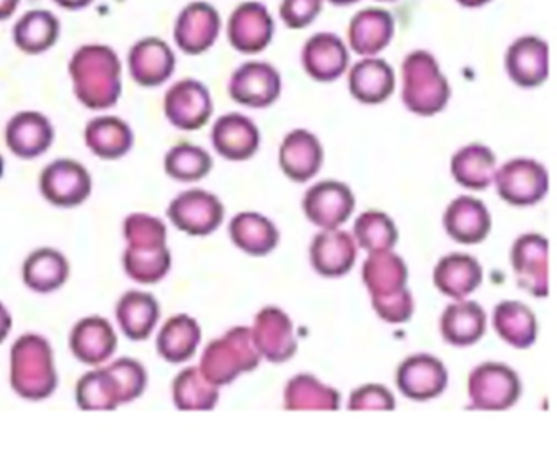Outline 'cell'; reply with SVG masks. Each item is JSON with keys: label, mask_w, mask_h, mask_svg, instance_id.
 Wrapping results in <instances>:
<instances>
[{"label": "cell", "mask_w": 557, "mask_h": 463, "mask_svg": "<svg viewBox=\"0 0 557 463\" xmlns=\"http://www.w3.org/2000/svg\"><path fill=\"white\" fill-rule=\"evenodd\" d=\"M74 97L87 110L106 111L123 95V62L112 46L87 42L67 62Z\"/></svg>", "instance_id": "1"}, {"label": "cell", "mask_w": 557, "mask_h": 463, "mask_svg": "<svg viewBox=\"0 0 557 463\" xmlns=\"http://www.w3.org/2000/svg\"><path fill=\"white\" fill-rule=\"evenodd\" d=\"M363 283L380 318L387 323L409 322L413 299L407 289L406 263L391 250L370 253L363 264Z\"/></svg>", "instance_id": "2"}, {"label": "cell", "mask_w": 557, "mask_h": 463, "mask_svg": "<svg viewBox=\"0 0 557 463\" xmlns=\"http://www.w3.org/2000/svg\"><path fill=\"white\" fill-rule=\"evenodd\" d=\"M57 362L50 341L37 333L22 335L11 349V387L28 401L50 398L58 388Z\"/></svg>", "instance_id": "3"}, {"label": "cell", "mask_w": 557, "mask_h": 463, "mask_svg": "<svg viewBox=\"0 0 557 463\" xmlns=\"http://www.w3.org/2000/svg\"><path fill=\"white\" fill-rule=\"evenodd\" d=\"M400 77L403 103L410 113L435 116L448 107L451 85L432 52L426 49L410 51L404 58Z\"/></svg>", "instance_id": "4"}, {"label": "cell", "mask_w": 557, "mask_h": 463, "mask_svg": "<svg viewBox=\"0 0 557 463\" xmlns=\"http://www.w3.org/2000/svg\"><path fill=\"white\" fill-rule=\"evenodd\" d=\"M262 355L253 345L252 329L236 326L214 339L201 355L200 371L216 387L233 384L244 372L259 367Z\"/></svg>", "instance_id": "5"}, {"label": "cell", "mask_w": 557, "mask_h": 463, "mask_svg": "<svg viewBox=\"0 0 557 463\" xmlns=\"http://www.w3.org/2000/svg\"><path fill=\"white\" fill-rule=\"evenodd\" d=\"M38 188L54 208H79L92 196L94 178L79 160L57 159L41 170Z\"/></svg>", "instance_id": "6"}, {"label": "cell", "mask_w": 557, "mask_h": 463, "mask_svg": "<svg viewBox=\"0 0 557 463\" xmlns=\"http://www.w3.org/2000/svg\"><path fill=\"white\" fill-rule=\"evenodd\" d=\"M494 183L498 196L505 202L528 208L546 198L549 191V173L536 160L518 157L495 170Z\"/></svg>", "instance_id": "7"}, {"label": "cell", "mask_w": 557, "mask_h": 463, "mask_svg": "<svg viewBox=\"0 0 557 463\" xmlns=\"http://www.w3.org/2000/svg\"><path fill=\"white\" fill-rule=\"evenodd\" d=\"M223 32L220 10L207 0L188 2L175 16L172 39L175 48L187 55L210 51Z\"/></svg>", "instance_id": "8"}, {"label": "cell", "mask_w": 557, "mask_h": 463, "mask_svg": "<svg viewBox=\"0 0 557 463\" xmlns=\"http://www.w3.org/2000/svg\"><path fill=\"white\" fill-rule=\"evenodd\" d=\"M469 398L472 410L504 411L513 406L521 395L517 372L500 362H484L469 375Z\"/></svg>", "instance_id": "9"}, {"label": "cell", "mask_w": 557, "mask_h": 463, "mask_svg": "<svg viewBox=\"0 0 557 463\" xmlns=\"http://www.w3.org/2000/svg\"><path fill=\"white\" fill-rule=\"evenodd\" d=\"M214 103L210 88L194 77L181 78L164 95V114L181 130H198L210 123Z\"/></svg>", "instance_id": "10"}, {"label": "cell", "mask_w": 557, "mask_h": 463, "mask_svg": "<svg viewBox=\"0 0 557 463\" xmlns=\"http://www.w3.org/2000/svg\"><path fill=\"white\" fill-rule=\"evenodd\" d=\"M223 202L205 189H187L172 199L168 217L177 230L191 237H207L221 227L224 221Z\"/></svg>", "instance_id": "11"}, {"label": "cell", "mask_w": 557, "mask_h": 463, "mask_svg": "<svg viewBox=\"0 0 557 463\" xmlns=\"http://www.w3.org/2000/svg\"><path fill=\"white\" fill-rule=\"evenodd\" d=\"M283 78L278 68L267 61H247L234 68L227 93L243 107L263 110L282 97Z\"/></svg>", "instance_id": "12"}, {"label": "cell", "mask_w": 557, "mask_h": 463, "mask_svg": "<svg viewBox=\"0 0 557 463\" xmlns=\"http://www.w3.org/2000/svg\"><path fill=\"white\" fill-rule=\"evenodd\" d=\"M276 25L265 3L246 0L231 12L226 36L233 49L240 54H259L272 45Z\"/></svg>", "instance_id": "13"}, {"label": "cell", "mask_w": 557, "mask_h": 463, "mask_svg": "<svg viewBox=\"0 0 557 463\" xmlns=\"http://www.w3.org/2000/svg\"><path fill=\"white\" fill-rule=\"evenodd\" d=\"M129 77L143 88L168 84L177 71V54L171 42L159 36H145L133 42L126 55Z\"/></svg>", "instance_id": "14"}, {"label": "cell", "mask_w": 557, "mask_h": 463, "mask_svg": "<svg viewBox=\"0 0 557 463\" xmlns=\"http://www.w3.org/2000/svg\"><path fill=\"white\" fill-rule=\"evenodd\" d=\"M355 204L357 201L348 185L335 179L315 183L302 198L306 217L324 230H335L344 225L354 214Z\"/></svg>", "instance_id": "15"}, {"label": "cell", "mask_w": 557, "mask_h": 463, "mask_svg": "<svg viewBox=\"0 0 557 463\" xmlns=\"http://www.w3.org/2000/svg\"><path fill=\"white\" fill-rule=\"evenodd\" d=\"M504 65L517 87H541L549 77V45L540 36H518L505 51Z\"/></svg>", "instance_id": "16"}, {"label": "cell", "mask_w": 557, "mask_h": 463, "mask_svg": "<svg viewBox=\"0 0 557 463\" xmlns=\"http://www.w3.org/2000/svg\"><path fill=\"white\" fill-rule=\"evenodd\" d=\"M301 65L312 80L331 84L347 74L350 67V49L347 41L335 33H314L302 45Z\"/></svg>", "instance_id": "17"}, {"label": "cell", "mask_w": 557, "mask_h": 463, "mask_svg": "<svg viewBox=\"0 0 557 463\" xmlns=\"http://www.w3.org/2000/svg\"><path fill=\"white\" fill-rule=\"evenodd\" d=\"M511 266L518 286L534 297L549 293V241L540 234H524L511 248Z\"/></svg>", "instance_id": "18"}, {"label": "cell", "mask_w": 557, "mask_h": 463, "mask_svg": "<svg viewBox=\"0 0 557 463\" xmlns=\"http://www.w3.org/2000/svg\"><path fill=\"white\" fill-rule=\"evenodd\" d=\"M5 146L22 160H35L53 147L57 129L47 114L25 110L15 113L5 124Z\"/></svg>", "instance_id": "19"}, {"label": "cell", "mask_w": 557, "mask_h": 463, "mask_svg": "<svg viewBox=\"0 0 557 463\" xmlns=\"http://www.w3.org/2000/svg\"><path fill=\"white\" fill-rule=\"evenodd\" d=\"M250 329L257 351L273 364L289 361L298 351L293 322L276 306L260 310Z\"/></svg>", "instance_id": "20"}, {"label": "cell", "mask_w": 557, "mask_h": 463, "mask_svg": "<svg viewBox=\"0 0 557 463\" xmlns=\"http://www.w3.org/2000/svg\"><path fill=\"white\" fill-rule=\"evenodd\" d=\"M396 35L393 13L380 7H368L351 16L347 28V46L361 58L380 55L389 48Z\"/></svg>", "instance_id": "21"}, {"label": "cell", "mask_w": 557, "mask_h": 463, "mask_svg": "<svg viewBox=\"0 0 557 463\" xmlns=\"http://www.w3.org/2000/svg\"><path fill=\"white\" fill-rule=\"evenodd\" d=\"M396 384L409 400L429 401L445 391L448 371L435 355H410L397 367Z\"/></svg>", "instance_id": "22"}, {"label": "cell", "mask_w": 557, "mask_h": 463, "mask_svg": "<svg viewBox=\"0 0 557 463\" xmlns=\"http://www.w3.org/2000/svg\"><path fill=\"white\" fill-rule=\"evenodd\" d=\"M211 143L223 159L246 162L259 152L260 130L246 114H223L211 127Z\"/></svg>", "instance_id": "23"}, {"label": "cell", "mask_w": 557, "mask_h": 463, "mask_svg": "<svg viewBox=\"0 0 557 463\" xmlns=\"http://www.w3.org/2000/svg\"><path fill=\"white\" fill-rule=\"evenodd\" d=\"M348 90L363 104H381L396 90V72L380 55L361 58L348 67Z\"/></svg>", "instance_id": "24"}, {"label": "cell", "mask_w": 557, "mask_h": 463, "mask_svg": "<svg viewBox=\"0 0 557 463\" xmlns=\"http://www.w3.org/2000/svg\"><path fill=\"white\" fill-rule=\"evenodd\" d=\"M278 163L292 182H309L318 175L324 163L321 140L311 130L293 129L280 146Z\"/></svg>", "instance_id": "25"}, {"label": "cell", "mask_w": 557, "mask_h": 463, "mask_svg": "<svg viewBox=\"0 0 557 463\" xmlns=\"http://www.w3.org/2000/svg\"><path fill=\"white\" fill-rule=\"evenodd\" d=\"M116 346H119V336L115 328L103 316H84L71 329V351L83 364H103L115 354Z\"/></svg>", "instance_id": "26"}, {"label": "cell", "mask_w": 557, "mask_h": 463, "mask_svg": "<svg viewBox=\"0 0 557 463\" xmlns=\"http://www.w3.org/2000/svg\"><path fill=\"white\" fill-rule=\"evenodd\" d=\"M63 25L60 16L48 9L22 13L12 26V41L27 55L47 54L60 41Z\"/></svg>", "instance_id": "27"}, {"label": "cell", "mask_w": 557, "mask_h": 463, "mask_svg": "<svg viewBox=\"0 0 557 463\" xmlns=\"http://www.w3.org/2000/svg\"><path fill=\"white\" fill-rule=\"evenodd\" d=\"M84 142L94 155L113 162L132 152L135 147V130L123 117L100 114L86 124Z\"/></svg>", "instance_id": "28"}, {"label": "cell", "mask_w": 557, "mask_h": 463, "mask_svg": "<svg viewBox=\"0 0 557 463\" xmlns=\"http://www.w3.org/2000/svg\"><path fill=\"white\" fill-rule=\"evenodd\" d=\"M443 225L446 234L458 243H481L491 234V212L478 198L459 196L446 208Z\"/></svg>", "instance_id": "29"}, {"label": "cell", "mask_w": 557, "mask_h": 463, "mask_svg": "<svg viewBox=\"0 0 557 463\" xmlns=\"http://www.w3.org/2000/svg\"><path fill=\"white\" fill-rule=\"evenodd\" d=\"M120 331L132 341L151 338L161 318V305L152 293L128 290L120 297L115 309Z\"/></svg>", "instance_id": "30"}, {"label": "cell", "mask_w": 557, "mask_h": 463, "mask_svg": "<svg viewBox=\"0 0 557 463\" xmlns=\"http://www.w3.org/2000/svg\"><path fill=\"white\" fill-rule=\"evenodd\" d=\"M357 261V247L348 232L325 230L311 245V263L324 277L345 276Z\"/></svg>", "instance_id": "31"}, {"label": "cell", "mask_w": 557, "mask_h": 463, "mask_svg": "<svg viewBox=\"0 0 557 463\" xmlns=\"http://www.w3.org/2000/svg\"><path fill=\"white\" fill-rule=\"evenodd\" d=\"M70 260L57 248H37L25 258L22 277L28 289L38 293L57 292L70 279Z\"/></svg>", "instance_id": "32"}, {"label": "cell", "mask_w": 557, "mask_h": 463, "mask_svg": "<svg viewBox=\"0 0 557 463\" xmlns=\"http://www.w3.org/2000/svg\"><path fill=\"white\" fill-rule=\"evenodd\" d=\"M487 315L478 302L459 300L446 306L440 320V331L448 345L465 348L484 336Z\"/></svg>", "instance_id": "33"}, {"label": "cell", "mask_w": 557, "mask_h": 463, "mask_svg": "<svg viewBox=\"0 0 557 463\" xmlns=\"http://www.w3.org/2000/svg\"><path fill=\"white\" fill-rule=\"evenodd\" d=\"M433 283L443 296L461 300L482 283V267L469 254L453 253L442 258L433 271Z\"/></svg>", "instance_id": "34"}, {"label": "cell", "mask_w": 557, "mask_h": 463, "mask_svg": "<svg viewBox=\"0 0 557 463\" xmlns=\"http://www.w3.org/2000/svg\"><path fill=\"white\" fill-rule=\"evenodd\" d=\"M449 170L462 188L482 191L494 183L497 157L484 143H469L451 157Z\"/></svg>", "instance_id": "35"}, {"label": "cell", "mask_w": 557, "mask_h": 463, "mask_svg": "<svg viewBox=\"0 0 557 463\" xmlns=\"http://www.w3.org/2000/svg\"><path fill=\"white\" fill-rule=\"evenodd\" d=\"M201 341V328L194 316L178 313L171 316L158 333V354L171 364L190 361Z\"/></svg>", "instance_id": "36"}, {"label": "cell", "mask_w": 557, "mask_h": 463, "mask_svg": "<svg viewBox=\"0 0 557 463\" xmlns=\"http://www.w3.org/2000/svg\"><path fill=\"white\" fill-rule=\"evenodd\" d=\"M231 240L250 256H265L278 247L280 232L259 212H240L230 224Z\"/></svg>", "instance_id": "37"}, {"label": "cell", "mask_w": 557, "mask_h": 463, "mask_svg": "<svg viewBox=\"0 0 557 463\" xmlns=\"http://www.w3.org/2000/svg\"><path fill=\"white\" fill-rule=\"evenodd\" d=\"M494 328L507 345L517 349L530 348L536 341V316L517 300H505L495 306Z\"/></svg>", "instance_id": "38"}, {"label": "cell", "mask_w": 557, "mask_h": 463, "mask_svg": "<svg viewBox=\"0 0 557 463\" xmlns=\"http://www.w3.org/2000/svg\"><path fill=\"white\" fill-rule=\"evenodd\" d=\"M172 400L181 411H211L220 400V391L200 367H187L172 381Z\"/></svg>", "instance_id": "39"}, {"label": "cell", "mask_w": 557, "mask_h": 463, "mask_svg": "<svg viewBox=\"0 0 557 463\" xmlns=\"http://www.w3.org/2000/svg\"><path fill=\"white\" fill-rule=\"evenodd\" d=\"M76 403L83 411H115L122 406V395L109 367L94 368L77 380Z\"/></svg>", "instance_id": "40"}, {"label": "cell", "mask_w": 557, "mask_h": 463, "mask_svg": "<svg viewBox=\"0 0 557 463\" xmlns=\"http://www.w3.org/2000/svg\"><path fill=\"white\" fill-rule=\"evenodd\" d=\"M286 410H325L341 408V393L335 388L321 384L314 375L301 374L293 377L285 388Z\"/></svg>", "instance_id": "41"}, {"label": "cell", "mask_w": 557, "mask_h": 463, "mask_svg": "<svg viewBox=\"0 0 557 463\" xmlns=\"http://www.w3.org/2000/svg\"><path fill=\"white\" fill-rule=\"evenodd\" d=\"M213 157L203 147L178 142L164 157V172L175 182L197 183L213 170Z\"/></svg>", "instance_id": "42"}, {"label": "cell", "mask_w": 557, "mask_h": 463, "mask_svg": "<svg viewBox=\"0 0 557 463\" xmlns=\"http://www.w3.org/2000/svg\"><path fill=\"white\" fill-rule=\"evenodd\" d=\"M122 260L125 273L139 284L159 283L168 276L172 267V253L168 245L126 247Z\"/></svg>", "instance_id": "43"}, {"label": "cell", "mask_w": 557, "mask_h": 463, "mask_svg": "<svg viewBox=\"0 0 557 463\" xmlns=\"http://www.w3.org/2000/svg\"><path fill=\"white\" fill-rule=\"evenodd\" d=\"M354 232L358 245L370 253L393 250L399 238L393 218L381 211L363 212L355 221Z\"/></svg>", "instance_id": "44"}, {"label": "cell", "mask_w": 557, "mask_h": 463, "mask_svg": "<svg viewBox=\"0 0 557 463\" xmlns=\"http://www.w3.org/2000/svg\"><path fill=\"white\" fill-rule=\"evenodd\" d=\"M123 235L128 247H161L168 245L164 222L146 212H133L123 222Z\"/></svg>", "instance_id": "45"}, {"label": "cell", "mask_w": 557, "mask_h": 463, "mask_svg": "<svg viewBox=\"0 0 557 463\" xmlns=\"http://www.w3.org/2000/svg\"><path fill=\"white\" fill-rule=\"evenodd\" d=\"M107 367L112 372L113 378H115L116 385H119L123 404L138 400L145 393L146 388H148V371L136 359L125 355V358L110 362Z\"/></svg>", "instance_id": "46"}, {"label": "cell", "mask_w": 557, "mask_h": 463, "mask_svg": "<svg viewBox=\"0 0 557 463\" xmlns=\"http://www.w3.org/2000/svg\"><path fill=\"white\" fill-rule=\"evenodd\" d=\"M325 0H282L278 15L289 29H305L319 18Z\"/></svg>", "instance_id": "47"}, {"label": "cell", "mask_w": 557, "mask_h": 463, "mask_svg": "<svg viewBox=\"0 0 557 463\" xmlns=\"http://www.w3.org/2000/svg\"><path fill=\"white\" fill-rule=\"evenodd\" d=\"M396 408V400L393 393L383 385L368 384L351 391L348 410H384L393 411Z\"/></svg>", "instance_id": "48"}, {"label": "cell", "mask_w": 557, "mask_h": 463, "mask_svg": "<svg viewBox=\"0 0 557 463\" xmlns=\"http://www.w3.org/2000/svg\"><path fill=\"white\" fill-rule=\"evenodd\" d=\"M12 326H14V320H12L11 312L4 303L0 302V345L11 335Z\"/></svg>", "instance_id": "49"}, {"label": "cell", "mask_w": 557, "mask_h": 463, "mask_svg": "<svg viewBox=\"0 0 557 463\" xmlns=\"http://www.w3.org/2000/svg\"><path fill=\"white\" fill-rule=\"evenodd\" d=\"M22 0H0V22H9L14 18L21 9Z\"/></svg>", "instance_id": "50"}, {"label": "cell", "mask_w": 557, "mask_h": 463, "mask_svg": "<svg viewBox=\"0 0 557 463\" xmlns=\"http://www.w3.org/2000/svg\"><path fill=\"white\" fill-rule=\"evenodd\" d=\"M96 0H53L54 5L67 12H81V10L89 9Z\"/></svg>", "instance_id": "51"}, {"label": "cell", "mask_w": 557, "mask_h": 463, "mask_svg": "<svg viewBox=\"0 0 557 463\" xmlns=\"http://www.w3.org/2000/svg\"><path fill=\"white\" fill-rule=\"evenodd\" d=\"M455 2L465 9H481V7L488 5L492 0H455Z\"/></svg>", "instance_id": "52"}, {"label": "cell", "mask_w": 557, "mask_h": 463, "mask_svg": "<svg viewBox=\"0 0 557 463\" xmlns=\"http://www.w3.org/2000/svg\"><path fill=\"white\" fill-rule=\"evenodd\" d=\"M327 2L335 7H348L355 5V3L360 2V0H327Z\"/></svg>", "instance_id": "53"}, {"label": "cell", "mask_w": 557, "mask_h": 463, "mask_svg": "<svg viewBox=\"0 0 557 463\" xmlns=\"http://www.w3.org/2000/svg\"><path fill=\"white\" fill-rule=\"evenodd\" d=\"M5 175V159L2 153H0V179L4 178Z\"/></svg>", "instance_id": "54"}, {"label": "cell", "mask_w": 557, "mask_h": 463, "mask_svg": "<svg viewBox=\"0 0 557 463\" xmlns=\"http://www.w3.org/2000/svg\"><path fill=\"white\" fill-rule=\"evenodd\" d=\"M377 2H397V0H377Z\"/></svg>", "instance_id": "55"}]
</instances>
